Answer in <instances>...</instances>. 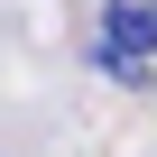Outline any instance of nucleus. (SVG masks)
I'll return each mask as SVG.
<instances>
[{
	"label": "nucleus",
	"mask_w": 157,
	"mask_h": 157,
	"mask_svg": "<svg viewBox=\"0 0 157 157\" xmlns=\"http://www.w3.org/2000/svg\"><path fill=\"white\" fill-rule=\"evenodd\" d=\"M93 65L111 83H157V0H111L93 28Z\"/></svg>",
	"instance_id": "nucleus-1"
}]
</instances>
